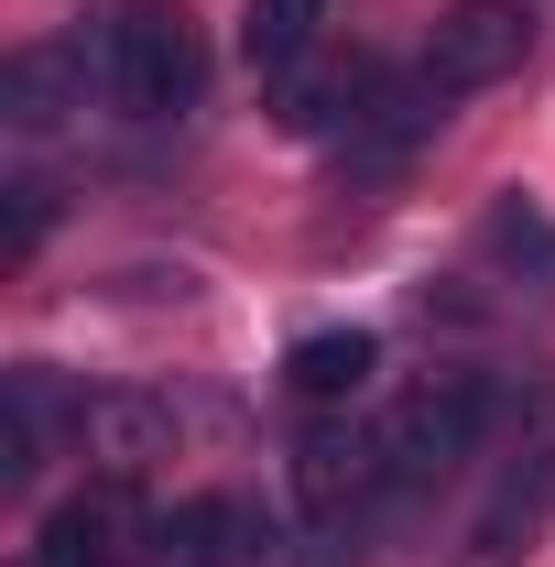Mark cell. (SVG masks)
<instances>
[{
    "mask_svg": "<svg viewBox=\"0 0 555 567\" xmlns=\"http://www.w3.org/2000/svg\"><path fill=\"white\" fill-rule=\"evenodd\" d=\"M273 110H283V132H348L359 110H370V66H305L273 76Z\"/></svg>",
    "mask_w": 555,
    "mask_h": 567,
    "instance_id": "11",
    "label": "cell"
},
{
    "mask_svg": "<svg viewBox=\"0 0 555 567\" xmlns=\"http://www.w3.org/2000/svg\"><path fill=\"white\" fill-rule=\"evenodd\" d=\"M98 76H109V99H121L132 121L197 110V87H208V33H197V11H186V0H121V11L98 22Z\"/></svg>",
    "mask_w": 555,
    "mask_h": 567,
    "instance_id": "1",
    "label": "cell"
},
{
    "mask_svg": "<svg viewBox=\"0 0 555 567\" xmlns=\"http://www.w3.org/2000/svg\"><path fill=\"white\" fill-rule=\"evenodd\" d=\"M294 502L327 524V513H392V481H381V425L316 415L294 436Z\"/></svg>",
    "mask_w": 555,
    "mask_h": 567,
    "instance_id": "4",
    "label": "cell"
},
{
    "mask_svg": "<svg viewBox=\"0 0 555 567\" xmlns=\"http://www.w3.org/2000/svg\"><path fill=\"white\" fill-rule=\"evenodd\" d=\"M316 33H327V0H251V11H240V55L262 76H294L316 55Z\"/></svg>",
    "mask_w": 555,
    "mask_h": 567,
    "instance_id": "13",
    "label": "cell"
},
{
    "mask_svg": "<svg viewBox=\"0 0 555 567\" xmlns=\"http://www.w3.org/2000/svg\"><path fill=\"white\" fill-rule=\"evenodd\" d=\"M555 524V415L534 425V447H523V470H501V492L480 502V524H469V546L447 567H523L534 557V535Z\"/></svg>",
    "mask_w": 555,
    "mask_h": 567,
    "instance_id": "5",
    "label": "cell"
},
{
    "mask_svg": "<svg viewBox=\"0 0 555 567\" xmlns=\"http://www.w3.org/2000/svg\"><path fill=\"white\" fill-rule=\"evenodd\" d=\"M87 458H98L109 481H142V470L164 458V404H142V393H98V404H87Z\"/></svg>",
    "mask_w": 555,
    "mask_h": 567,
    "instance_id": "12",
    "label": "cell"
},
{
    "mask_svg": "<svg viewBox=\"0 0 555 567\" xmlns=\"http://www.w3.org/2000/svg\"><path fill=\"white\" fill-rule=\"evenodd\" d=\"M370 371H381V339H370V328H316V339L283 350V393H294L305 415H348V404L370 393Z\"/></svg>",
    "mask_w": 555,
    "mask_h": 567,
    "instance_id": "8",
    "label": "cell"
},
{
    "mask_svg": "<svg viewBox=\"0 0 555 567\" xmlns=\"http://www.w3.org/2000/svg\"><path fill=\"white\" fill-rule=\"evenodd\" d=\"M44 240V186H11V251H33Z\"/></svg>",
    "mask_w": 555,
    "mask_h": 567,
    "instance_id": "15",
    "label": "cell"
},
{
    "mask_svg": "<svg viewBox=\"0 0 555 567\" xmlns=\"http://www.w3.org/2000/svg\"><path fill=\"white\" fill-rule=\"evenodd\" d=\"M55 436H87V404H66V382L44 360L11 371V425H0V481H33L55 458Z\"/></svg>",
    "mask_w": 555,
    "mask_h": 567,
    "instance_id": "9",
    "label": "cell"
},
{
    "mask_svg": "<svg viewBox=\"0 0 555 567\" xmlns=\"http://www.w3.org/2000/svg\"><path fill=\"white\" fill-rule=\"evenodd\" d=\"M480 425H490V382L480 371H425L415 393L381 415V481H392V502L436 492L458 458H480Z\"/></svg>",
    "mask_w": 555,
    "mask_h": 567,
    "instance_id": "2",
    "label": "cell"
},
{
    "mask_svg": "<svg viewBox=\"0 0 555 567\" xmlns=\"http://www.w3.org/2000/svg\"><path fill=\"white\" fill-rule=\"evenodd\" d=\"M76 87H87V55H76V44H22V55L0 66V121H11V132H55L76 110Z\"/></svg>",
    "mask_w": 555,
    "mask_h": 567,
    "instance_id": "10",
    "label": "cell"
},
{
    "mask_svg": "<svg viewBox=\"0 0 555 567\" xmlns=\"http://www.w3.org/2000/svg\"><path fill=\"white\" fill-rule=\"evenodd\" d=\"M534 55V11L523 0H458L425 44V87L436 99H469V87H501V76Z\"/></svg>",
    "mask_w": 555,
    "mask_h": 567,
    "instance_id": "3",
    "label": "cell"
},
{
    "mask_svg": "<svg viewBox=\"0 0 555 567\" xmlns=\"http://www.w3.org/2000/svg\"><path fill=\"white\" fill-rule=\"evenodd\" d=\"M142 502H132V481H87V492H66L55 513H44V535H33V567H132L142 557Z\"/></svg>",
    "mask_w": 555,
    "mask_h": 567,
    "instance_id": "6",
    "label": "cell"
},
{
    "mask_svg": "<svg viewBox=\"0 0 555 567\" xmlns=\"http://www.w3.org/2000/svg\"><path fill=\"white\" fill-rule=\"evenodd\" d=\"M480 251L501 262V274H534L555 295V218L534 208V197H490V218H480Z\"/></svg>",
    "mask_w": 555,
    "mask_h": 567,
    "instance_id": "14",
    "label": "cell"
},
{
    "mask_svg": "<svg viewBox=\"0 0 555 567\" xmlns=\"http://www.w3.org/2000/svg\"><path fill=\"white\" fill-rule=\"evenodd\" d=\"M153 557H175V567H262L273 557V524H262V502H240V492H197V502H175L153 524Z\"/></svg>",
    "mask_w": 555,
    "mask_h": 567,
    "instance_id": "7",
    "label": "cell"
}]
</instances>
